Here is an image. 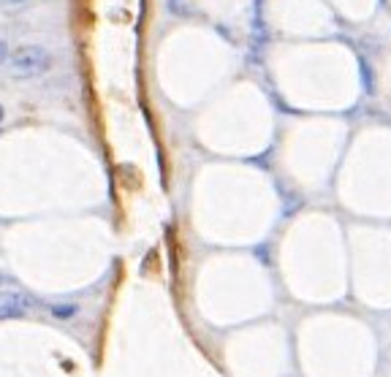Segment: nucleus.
I'll return each instance as SVG.
<instances>
[{
	"label": "nucleus",
	"mask_w": 391,
	"mask_h": 377,
	"mask_svg": "<svg viewBox=\"0 0 391 377\" xmlns=\"http://www.w3.org/2000/svg\"><path fill=\"white\" fill-rule=\"evenodd\" d=\"M49 68H52V55L38 44L19 47L8 57V74L14 79H36V76L47 74Z\"/></svg>",
	"instance_id": "f257e3e1"
},
{
	"label": "nucleus",
	"mask_w": 391,
	"mask_h": 377,
	"mask_svg": "<svg viewBox=\"0 0 391 377\" xmlns=\"http://www.w3.org/2000/svg\"><path fill=\"white\" fill-rule=\"evenodd\" d=\"M33 304L36 302H33L27 294H5V296H0V320L19 317V315H25Z\"/></svg>",
	"instance_id": "f03ea898"
},
{
	"label": "nucleus",
	"mask_w": 391,
	"mask_h": 377,
	"mask_svg": "<svg viewBox=\"0 0 391 377\" xmlns=\"http://www.w3.org/2000/svg\"><path fill=\"white\" fill-rule=\"evenodd\" d=\"M52 315L66 320V317H74V315H77V307H74V304H68V307H52Z\"/></svg>",
	"instance_id": "7ed1b4c3"
},
{
	"label": "nucleus",
	"mask_w": 391,
	"mask_h": 377,
	"mask_svg": "<svg viewBox=\"0 0 391 377\" xmlns=\"http://www.w3.org/2000/svg\"><path fill=\"white\" fill-rule=\"evenodd\" d=\"M27 0H0V8H5V11H16V8H22Z\"/></svg>",
	"instance_id": "20e7f679"
},
{
	"label": "nucleus",
	"mask_w": 391,
	"mask_h": 377,
	"mask_svg": "<svg viewBox=\"0 0 391 377\" xmlns=\"http://www.w3.org/2000/svg\"><path fill=\"white\" fill-rule=\"evenodd\" d=\"M5 57H8V44H5L3 38H0V63H3Z\"/></svg>",
	"instance_id": "39448f33"
},
{
	"label": "nucleus",
	"mask_w": 391,
	"mask_h": 377,
	"mask_svg": "<svg viewBox=\"0 0 391 377\" xmlns=\"http://www.w3.org/2000/svg\"><path fill=\"white\" fill-rule=\"evenodd\" d=\"M0 122H3V106H0Z\"/></svg>",
	"instance_id": "423d86ee"
}]
</instances>
